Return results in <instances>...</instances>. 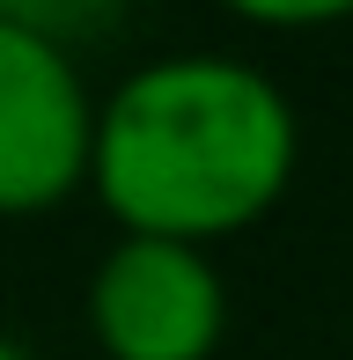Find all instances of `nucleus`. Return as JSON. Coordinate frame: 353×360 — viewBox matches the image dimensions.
Masks as SVG:
<instances>
[{
  "label": "nucleus",
  "mask_w": 353,
  "mask_h": 360,
  "mask_svg": "<svg viewBox=\"0 0 353 360\" xmlns=\"http://www.w3.org/2000/svg\"><path fill=\"white\" fill-rule=\"evenodd\" d=\"M295 162L302 118L250 59L162 52L96 96L89 199L118 221V236L214 250L287 199Z\"/></svg>",
  "instance_id": "f257e3e1"
},
{
  "label": "nucleus",
  "mask_w": 353,
  "mask_h": 360,
  "mask_svg": "<svg viewBox=\"0 0 353 360\" xmlns=\"http://www.w3.org/2000/svg\"><path fill=\"white\" fill-rule=\"evenodd\" d=\"M89 338L103 360H214L229 338L214 250L118 236L89 272Z\"/></svg>",
  "instance_id": "f03ea898"
},
{
  "label": "nucleus",
  "mask_w": 353,
  "mask_h": 360,
  "mask_svg": "<svg viewBox=\"0 0 353 360\" xmlns=\"http://www.w3.org/2000/svg\"><path fill=\"white\" fill-rule=\"evenodd\" d=\"M89 125L96 96L74 52L0 30V221L59 214L89 191Z\"/></svg>",
  "instance_id": "7ed1b4c3"
},
{
  "label": "nucleus",
  "mask_w": 353,
  "mask_h": 360,
  "mask_svg": "<svg viewBox=\"0 0 353 360\" xmlns=\"http://www.w3.org/2000/svg\"><path fill=\"white\" fill-rule=\"evenodd\" d=\"M125 0H0V30L52 44V52H82L103 30H118Z\"/></svg>",
  "instance_id": "20e7f679"
},
{
  "label": "nucleus",
  "mask_w": 353,
  "mask_h": 360,
  "mask_svg": "<svg viewBox=\"0 0 353 360\" xmlns=\"http://www.w3.org/2000/svg\"><path fill=\"white\" fill-rule=\"evenodd\" d=\"M229 8L236 22L250 30H331V22H353V0H214Z\"/></svg>",
  "instance_id": "39448f33"
},
{
  "label": "nucleus",
  "mask_w": 353,
  "mask_h": 360,
  "mask_svg": "<svg viewBox=\"0 0 353 360\" xmlns=\"http://www.w3.org/2000/svg\"><path fill=\"white\" fill-rule=\"evenodd\" d=\"M0 360H37V353H30L23 338H15V331H0Z\"/></svg>",
  "instance_id": "423d86ee"
}]
</instances>
